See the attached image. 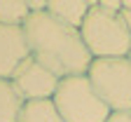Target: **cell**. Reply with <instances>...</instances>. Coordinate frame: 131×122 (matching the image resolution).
I'll use <instances>...</instances> for the list:
<instances>
[{
	"label": "cell",
	"instance_id": "1",
	"mask_svg": "<svg viewBox=\"0 0 131 122\" xmlns=\"http://www.w3.org/2000/svg\"><path fill=\"white\" fill-rule=\"evenodd\" d=\"M30 57L45 68H49L59 80L73 75H87L91 66V54L82 42L77 28L56 21L47 10L30 12L24 24Z\"/></svg>",
	"mask_w": 131,
	"mask_h": 122
},
{
	"label": "cell",
	"instance_id": "6",
	"mask_svg": "<svg viewBox=\"0 0 131 122\" xmlns=\"http://www.w3.org/2000/svg\"><path fill=\"white\" fill-rule=\"evenodd\" d=\"M28 57H30V47L24 26L0 24V80H12L16 68Z\"/></svg>",
	"mask_w": 131,
	"mask_h": 122
},
{
	"label": "cell",
	"instance_id": "11",
	"mask_svg": "<svg viewBox=\"0 0 131 122\" xmlns=\"http://www.w3.org/2000/svg\"><path fill=\"white\" fill-rule=\"evenodd\" d=\"M105 12H112V14H122V0H98Z\"/></svg>",
	"mask_w": 131,
	"mask_h": 122
},
{
	"label": "cell",
	"instance_id": "5",
	"mask_svg": "<svg viewBox=\"0 0 131 122\" xmlns=\"http://www.w3.org/2000/svg\"><path fill=\"white\" fill-rule=\"evenodd\" d=\"M9 82L14 85V89L19 92L24 101H40V99H54L61 80L49 68L38 63L33 57H28L16 68V73L12 75Z\"/></svg>",
	"mask_w": 131,
	"mask_h": 122
},
{
	"label": "cell",
	"instance_id": "13",
	"mask_svg": "<svg viewBox=\"0 0 131 122\" xmlns=\"http://www.w3.org/2000/svg\"><path fill=\"white\" fill-rule=\"evenodd\" d=\"M122 19H124V24H126V28H129V33H131V12H129V10H122Z\"/></svg>",
	"mask_w": 131,
	"mask_h": 122
},
{
	"label": "cell",
	"instance_id": "8",
	"mask_svg": "<svg viewBox=\"0 0 131 122\" xmlns=\"http://www.w3.org/2000/svg\"><path fill=\"white\" fill-rule=\"evenodd\" d=\"M19 122H63V117L54 106V99H40L24 103Z\"/></svg>",
	"mask_w": 131,
	"mask_h": 122
},
{
	"label": "cell",
	"instance_id": "7",
	"mask_svg": "<svg viewBox=\"0 0 131 122\" xmlns=\"http://www.w3.org/2000/svg\"><path fill=\"white\" fill-rule=\"evenodd\" d=\"M94 5V0H49L47 12L54 16L56 21L70 26V28H82L87 14Z\"/></svg>",
	"mask_w": 131,
	"mask_h": 122
},
{
	"label": "cell",
	"instance_id": "2",
	"mask_svg": "<svg viewBox=\"0 0 131 122\" xmlns=\"http://www.w3.org/2000/svg\"><path fill=\"white\" fill-rule=\"evenodd\" d=\"M82 42L89 49L91 59H119L129 57L131 33L122 19V14L105 12L98 3L91 5L84 24L80 28Z\"/></svg>",
	"mask_w": 131,
	"mask_h": 122
},
{
	"label": "cell",
	"instance_id": "14",
	"mask_svg": "<svg viewBox=\"0 0 131 122\" xmlns=\"http://www.w3.org/2000/svg\"><path fill=\"white\" fill-rule=\"evenodd\" d=\"M122 10H129L131 12V0H122Z\"/></svg>",
	"mask_w": 131,
	"mask_h": 122
},
{
	"label": "cell",
	"instance_id": "4",
	"mask_svg": "<svg viewBox=\"0 0 131 122\" xmlns=\"http://www.w3.org/2000/svg\"><path fill=\"white\" fill-rule=\"evenodd\" d=\"M87 78L94 92L110 108V113L131 110V61L119 59H94Z\"/></svg>",
	"mask_w": 131,
	"mask_h": 122
},
{
	"label": "cell",
	"instance_id": "12",
	"mask_svg": "<svg viewBox=\"0 0 131 122\" xmlns=\"http://www.w3.org/2000/svg\"><path fill=\"white\" fill-rule=\"evenodd\" d=\"M105 122H131V110H119V113H110Z\"/></svg>",
	"mask_w": 131,
	"mask_h": 122
},
{
	"label": "cell",
	"instance_id": "15",
	"mask_svg": "<svg viewBox=\"0 0 131 122\" xmlns=\"http://www.w3.org/2000/svg\"><path fill=\"white\" fill-rule=\"evenodd\" d=\"M129 61H131V49H129Z\"/></svg>",
	"mask_w": 131,
	"mask_h": 122
},
{
	"label": "cell",
	"instance_id": "10",
	"mask_svg": "<svg viewBox=\"0 0 131 122\" xmlns=\"http://www.w3.org/2000/svg\"><path fill=\"white\" fill-rule=\"evenodd\" d=\"M28 16V0H0V24L3 26H24Z\"/></svg>",
	"mask_w": 131,
	"mask_h": 122
},
{
	"label": "cell",
	"instance_id": "3",
	"mask_svg": "<svg viewBox=\"0 0 131 122\" xmlns=\"http://www.w3.org/2000/svg\"><path fill=\"white\" fill-rule=\"evenodd\" d=\"M54 106L63 122H105L110 108L94 92L87 75L63 78L54 94Z\"/></svg>",
	"mask_w": 131,
	"mask_h": 122
},
{
	"label": "cell",
	"instance_id": "9",
	"mask_svg": "<svg viewBox=\"0 0 131 122\" xmlns=\"http://www.w3.org/2000/svg\"><path fill=\"white\" fill-rule=\"evenodd\" d=\"M24 103L9 80H0V122H19Z\"/></svg>",
	"mask_w": 131,
	"mask_h": 122
}]
</instances>
